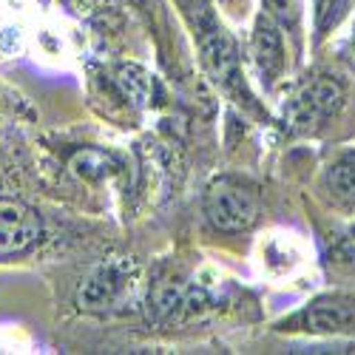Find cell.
Masks as SVG:
<instances>
[{"mask_svg":"<svg viewBox=\"0 0 355 355\" xmlns=\"http://www.w3.org/2000/svg\"><path fill=\"white\" fill-rule=\"evenodd\" d=\"M355 123V69L336 54L310 69H299V77L279 94L276 128L290 142H338L341 131Z\"/></svg>","mask_w":355,"mask_h":355,"instance_id":"obj_1","label":"cell"},{"mask_svg":"<svg viewBox=\"0 0 355 355\" xmlns=\"http://www.w3.org/2000/svg\"><path fill=\"white\" fill-rule=\"evenodd\" d=\"M171 3L176 6L188 28L199 69L211 80V85L222 92L242 114H248L253 123L273 125L276 114H270V108L264 105V100L253 88L242 43L227 28L222 12L211 0H171Z\"/></svg>","mask_w":355,"mask_h":355,"instance_id":"obj_2","label":"cell"},{"mask_svg":"<svg viewBox=\"0 0 355 355\" xmlns=\"http://www.w3.org/2000/svg\"><path fill=\"white\" fill-rule=\"evenodd\" d=\"M273 333L310 341H355V287L336 284L273 321Z\"/></svg>","mask_w":355,"mask_h":355,"instance_id":"obj_3","label":"cell"},{"mask_svg":"<svg viewBox=\"0 0 355 355\" xmlns=\"http://www.w3.org/2000/svg\"><path fill=\"white\" fill-rule=\"evenodd\" d=\"M142 273L125 256H111L94 264L77 287V307L85 315H116L139 304Z\"/></svg>","mask_w":355,"mask_h":355,"instance_id":"obj_4","label":"cell"},{"mask_svg":"<svg viewBox=\"0 0 355 355\" xmlns=\"http://www.w3.org/2000/svg\"><path fill=\"white\" fill-rule=\"evenodd\" d=\"M245 51H248L245 54L248 71L250 77H256L261 94L268 97H279L282 88L290 83L293 71H299L287 32L261 9L250 20Z\"/></svg>","mask_w":355,"mask_h":355,"instance_id":"obj_5","label":"cell"},{"mask_svg":"<svg viewBox=\"0 0 355 355\" xmlns=\"http://www.w3.org/2000/svg\"><path fill=\"white\" fill-rule=\"evenodd\" d=\"M202 216L216 233H248L261 216V193L245 176L219 173L202 191Z\"/></svg>","mask_w":355,"mask_h":355,"instance_id":"obj_6","label":"cell"},{"mask_svg":"<svg viewBox=\"0 0 355 355\" xmlns=\"http://www.w3.org/2000/svg\"><path fill=\"white\" fill-rule=\"evenodd\" d=\"M216 307L214 293L188 273H157L145 284L148 321L159 327H176L193 318H202Z\"/></svg>","mask_w":355,"mask_h":355,"instance_id":"obj_7","label":"cell"},{"mask_svg":"<svg viewBox=\"0 0 355 355\" xmlns=\"http://www.w3.org/2000/svg\"><path fill=\"white\" fill-rule=\"evenodd\" d=\"M315 199L336 219L355 216V142H333L315 171Z\"/></svg>","mask_w":355,"mask_h":355,"instance_id":"obj_8","label":"cell"},{"mask_svg":"<svg viewBox=\"0 0 355 355\" xmlns=\"http://www.w3.org/2000/svg\"><path fill=\"white\" fill-rule=\"evenodd\" d=\"M46 239V222L37 208L0 196V261L28 256Z\"/></svg>","mask_w":355,"mask_h":355,"instance_id":"obj_9","label":"cell"},{"mask_svg":"<svg viewBox=\"0 0 355 355\" xmlns=\"http://www.w3.org/2000/svg\"><path fill=\"white\" fill-rule=\"evenodd\" d=\"M108 80L116 88L120 100H125V105L134 111H154V108L165 105V88H162L159 77H154L145 66L120 63L111 69Z\"/></svg>","mask_w":355,"mask_h":355,"instance_id":"obj_10","label":"cell"},{"mask_svg":"<svg viewBox=\"0 0 355 355\" xmlns=\"http://www.w3.org/2000/svg\"><path fill=\"white\" fill-rule=\"evenodd\" d=\"M355 15V0H307V49L321 54Z\"/></svg>","mask_w":355,"mask_h":355,"instance_id":"obj_11","label":"cell"},{"mask_svg":"<svg viewBox=\"0 0 355 355\" xmlns=\"http://www.w3.org/2000/svg\"><path fill=\"white\" fill-rule=\"evenodd\" d=\"M261 12H268L290 37L299 69L307 60V0H259Z\"/></svg>","mask_w":355,"mask_h":355,"instance_id":"obj_12","label":"cell"},{"mask_svg":"<svg viewBox=\"0 0 355 355\" xmlns=\"http://www.w3.org/2000/svg\"><path fill=\"white\" fill-rule=\"evenodd\" d=\"M69 168L77 180L85 182H108L116 173L123 171V162L114 151H105V148H80L77 154H71Z\"/></svg>","mask_w":355,"mask_h":355,"instance_id":"obj_13","label":"cell"},{"mask_svg":"<svg viewBox=\"0 0 355 355\" xmlns=\"http://www.w3.org/2000/svg\"><path fill=\"white\" fill-rule=\"evenodd\" d=\"M211 3L222 12V17L230 20H248L253 9V0H211Z\"/></svg>","mask_w":355,"mask_h":355,"instance_id":"obj_14","label":"cell"},{"mask_svg":"<svg viewBox=\"0 0 355 355\" xmlns=\"http://www.w3.org/2000/svg\"><path fill=\"white\" fill-rule=\"evenodd\" d=\"M338 57L355 69V15H352V20L347 26V37L338 43Z\"/></svg>","mask_w":355,"mask_h":355,"instance_id":"obj_15","label":"cell"}]
</instances>
